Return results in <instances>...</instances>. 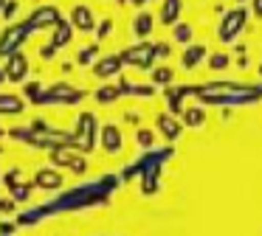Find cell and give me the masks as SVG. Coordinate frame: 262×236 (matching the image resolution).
Returning a JSON list of instances; mask_svg holds the SVG:
<instances>
[{"label":"cell","mask_w":262,"mask_h":236,"mask_svg":"<svg viewBox=\"0 0 262 236\" xmlns=\"http://www.w3.org/2000/svg\"><path fill=\"white\" fill-rule=\"evenodd\" d=\"M172 76H175V73H172L169 67H155L152 70V84H172Z\"/></svg>","instance_id":"obj_17"},{"label":"cell","mask_w":262,"mask_h":236,"mask_svg":"<svg viewBox=\"0 0 262 236\" xmlns=\"http://www.w3.org/2000/svg\"><path fill=\"white\" fill-rule=\"evenodd\" d=\"M133 3H136V6H144V3H147V0H133Z\"/></svg>","instance_id":"obj_27"},{"label":"cell","mask_w":262,"mask_h":236,"mask_svg":"<svg viewBox=\"0 0 262 236\" xmlns=\"http://www.w3.org/2000/svg\"><path fill=\"white\" fill-rule=\"evenodd\" d=\"M124 65H136V67H149L155 62V45L149 42H141V45H133L121 54Z\"/></svg>","instance_id":"obj_4"},{"label":"cell","mask_w":262,"mask_h":236,"mask_svg":"<svg viewBox=\"0 0 262 236\" xmlns=\"http://www.w3.org/2000/svg\"><path fill=\"white\" fill-rule=\"evenodd\" d=\"M158 129L164 132L166 140H175L183 129V121H178V118H172V115H158Z\"/></svg>","instance_id":"obj_7"},{"label":"cell","mask_w":262,"mask_h":236,"mask_svg":"<svg viewBox=\"0 0 262 236\" xmlns=\"http://www.w3.org/2000/svg\"><path fill=\"white\" fill-rule=\"evenodd\" d=\"M175 42H192V26L189 22H175Z\"/></svg>","instance_id":"obj_16"},{"label":"cell","mask_w":262,"mask_h":236,"mask_svg":"<svg viewBox=\"0 0 262 236\" xmlns=\"http://www.w3.org/2000/svg\"><path fill=\"white\" fill-rule=\"evenodd\" d=\"M110 28H113V22H110V20H104L102 26H99V37H107V34H110Z\"/></svg>","instance_id":"obj_25"},{"label":"cell","mask_w":262,"mask_h":236,"mask_svg":"<svg viewBox=\"0 0 262 236\" xmlns=\"http://www.w3.org/2000/svg\"><path fill=\"white\" fill-rule=\"evenodd\" d=\"M133 31H136L138 39L149 37V34H152V14H149V11H141V14L133 20Z\"/></svg>","instance_id":"obj_11"},{"label":"cell","mask_w":262,"mask_h":236,"mask_svg":"<svg viewBox=\"0 0 262 236\" xmlns=\"http://www.w3.org/2000/svg\"><path fill=\"white\" fill-rule=\"evenodd\" d=\"M181 9H183V0H164V6H161V22L164 26H172V22H178V17H181Z\"/></svg>","instance_id":"obj_9"},{"label":"cell","mask_w":262,"mask_h":236,"mask_svg":"<svg viewBox=\"0 0 262 236\" xmlns=\"http://www.w3.org/2000/svg\"><path fill=\"white\" fill-rule=\"evenodd\" d=\"M121 65H124L121 56H104V59H99L96 65H93V70H96V76L107 79V76H113V73H119Z\"/></svg>","instance_id":"obj_6"},{"label":"cell","mask_w":262,"mask_h":236,"mask_svg":"<svg viewBox=\"0 0 262 236\" xmlns=\"http://www.w3.org/2000/svg\"><path fill=\"white\" fill-rule=\"evenodd\" d=\"M37 185H42V188H59V185H62V177H59L54 169H42V172L37 174Z\"/></svg>","instance_id":"obj_13"},{"label":"cell","mask_w":262,"mask_h":236,"mask_svg":"<svg viewBox=\"0 0 262 236\" xmlns=\"http://www.w3.org/2000/svg\"><path fill=\"white\" fill-rule=\"evenodd\" d=\"M169 54H172V45L169 42H158V45H155V59H166Z\"/></svg>","instance_id":"obj_24"},{"label":"cell","mask_w":262,"mask_h":236,"mask_svg":"<svg viewBox=\"0 0 262 236\" xmlns=\"http://www.w3.org/2000/svg\"><path fill=\"white\" fill-rule=\"evenodd\" d=\"M0 82H3V73H0Z\"/></svg>","instance_id":"obj_29"},{"label":"cell","mask_w":262,"mask_h":236,"mask_svg":"<svg viewBox=\"0 0 262 236\" xmlns=\"http://www.w3.org/2000/svg\"><path fill=\"white\" fill-rule=\"evenodd\" d=\"M228 62H231V56H228V54H211L209 56V67H211V70H223Z\"/></svg>","instance_id":"obj_19"},{"label":"cell","mask_w":262,"mask_h":236,"mask_svg":"<svg viewBox=\"0 0 262 236\" xmlns=\"http://www.w3.org/2000/svg\"><path fill=\"white\" fill-rule=\"evenodd\" d=\"M152 132H149V129H138V144L144 146V149H149V146H152Z\"/></svg>","instance_id":"obj_23"},{"label":"cell","mask_w":262,"mask_h":236,"mask_svg":"<svg viewBox=\"0 0 262 236\" xmlns=\"http://www.w3.org/2000/svg\"><path fill=\"white\" fill-rule=\"evenodd\" d=\"M102 146H104V152H119L121 149V132H119V127H113V124L102 127Z\"/></svg>","instance_id":"obj_8"},{"label":"cell","mask_w":262,"mask_h":236,"mask_svg":"<svg viewBox=\"0 0 262 236\" xmlns=\"http://www.w3.org/2000/svg\"><path fill=\"white\" fill-rule=\"evenodd\" d=\"M29 194H31V185H12L14 200H29Z\"/></svg>","instance_id":"obj_22"},{"label":"cell","mask_w":262,"mask_h":236,"mask_svg":"<svg viewBox=\"0 0 262 236\" xmlns=\"http://www.w3.org/2000/svg\"><path fill=\"white\" fill-rule=\"evenodd\" d=\"M245 22H248L245 6H237V9L226 11V14H223V22H220V31H217L220 42H234V39L239 37V31L245 28Z\"/></svg>","instance_id":"obj_2"},{"label":"cell","mask_w":262,"mask_h":236,"mask_svg":"<svg viewBox=\"0 0 262 236\" xmlns=\"http://www.w3.org/2000/svg\"><path fill=\"white\" fill-rule=\"evenodd\" d=\"M181 115H183V124H186V127H203V121H206V112L200 110V107H189Z\"/></svg>","instance_id":"obj_14"},{"label":"cell","mask_w":262,"mask_h":236,"mask_svg":"<svg viewBox=\"0 0 262 236\" xmlns=\"http://www.w3.org/2000/svg\"><path fill=\"white\" fill-rule=\"evenodd\" d=\"M251 9H254V17H262V0H251Z\"/></svg>","instance_id":"obj_26"},{"label":"cell","mask_w":262,"mask_h":236,"mask_svg":"<svg viewBox=\"0 0 262 236\" xmlns=\"http://www.w3.org/2000/svg\"><path fill=\"white\" fill-rule=\"evenodd\" d=\"M68 39H71V26H68V22H59L57 34H54V45H65Z\"/></svg>","instance_id":"obj_18"},{"label":"cell","mask_w":262,"mask_h":236,"mask_svg":"<svg viewBox=\"0 0 262 236\" xmlns=\"http://www.w3.org/2000/svg\"><path fill=\"white\" fill-rule=\"evenodd\" d=\"M259 76H262V65H259Z\"/></svg>","instance_id":"obj_28"},{"label":"cell","mask_w":262,"mask_h":236,"mask_svg":"<svg viewBox=\"0 0 262 236\" xmlns=\"http://www.w3.org/2000/svg\"><path fill=\"white\" fill-rule=\"evenodd\" d=\"M119 93H121V87H102L96 93V99L102 101V104H110L113 99H119Z\"/></svg>","instance_id":"obj_20"},{"label":"cell","mask_w":262,"mask_h":236,"mask_svg":"<svg viewBox=\"0 0 262 236\" xmlns=\"http://www.w3.org/2000/svg\"><path fill=\"white\" fill-rule=\"evenodd\" d=\"M93 144H96V118L91 112H85V115H79V124H76L74 146L88 152V149H93Z\"/></svg>","instance_id":"obj_3"},{"label":"cell","mask_w":262,"mask_h":236,"mask_svg":"<svg viewBox=\"0 0 262 236\" xmlns=\"http://www.w3.org/2000/svg\"><path fill=\"white\" fill-rule=\"evenodd\" d=\"M203 104H231V101H256L262 96V84L259 87H245V84H231V82H211L203 87H194Z\"/></svg>","instance_id":"obj_1"},{"label":"cell","mask_w":262,"mask_h":236,"mask_svg":"<svg viewBox=\"0 0 262 236\" xmlns=\"http://www.w3.org/2000/svg\"><path fill=\"white\" fill-rule=\"evenodd\" d=\"M71 20H74V26L79 28V31H91L93 28V14L88 6H76L74 14H71Z\"/></svg>","instance_id":"obj_10"},{"label":"cell","mask_w":262,"mask_h":236,"mask_svg":"<svg viewBox=\"0 0 262 236\" xmlns=\"http://www.w3.org/2000/svg\"><path fill=\"white\" fill-rule=\"evenodd\" d=\"M23 76H26V59L17 54V56L12 59V65H9V79H14V82H20Z\"/></svg>","instance_id":"obj_15"},{"label":"cell","mask_w":262,"mask_h":236,"mask_svg":"<svg viewBox=\"0 0 262 236\" xmlns=\"http://www.w3.org/2000/svg\"><path fill=\"white\" fill-rule=\"evenodd\" d=\"M51 160H54V163H62V166H68V169H74L76 174H82V172H85V166H88V163L82 160L79 155H74V152H68L65 146H57V149H54Z\"/></svg>","instance_id":"obj_5"},{"label":"cell","mask_w":262,"mask_h":236,"mask_svg":"<svg viewBox=\"0 0 262 236\" xmlns=\"http://www.w3.org/2000/svg\"><path fill=\"white\" fill-rule=\"evenodd\" d=\"M206 59V48L203 45H189L186 51H183V56H181V65L183 67H194L198 62H203Z\"/></svg>","instance_id":"obj_12"},{"label":"cell","mask_w":262,"mask_h":236,"mask_svg":"<svg viewBox=\"0 0 262 236\" xmlns=\"http://www.w3.org/2000/svg\"><path fill=\"white\" fill-rule=\"evenodd\" d=\"M96 54H99V48H96V45L85 48V51L79 54V65H91V62H93V56H96Z\"/></svg>","instance_id":"obj_21"}]
</instances>
